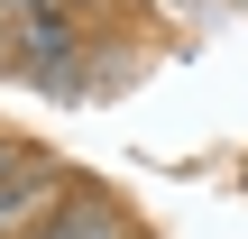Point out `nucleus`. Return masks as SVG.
Here are the masks:
<instances>
[{"label": "nucleus", "mask_w": 248, "mask_h": 239, "mask_svg": "<svg viewBox=\"0 0 248 239\" xmlns=\"http://www.w3.org/2000/svg\"><path fill=\"white\" fill-rule=\"evenodd\" d=\"M0 64L28 74L37 92H83L92 46H83V28H74V9H9V0H0Z\"/></svg>", "instance_id": "1"}, {"label": "nucleus", "mask_w": 248, "mask_h": 239, "mask_svg": "<svg viewBox=\"0 0 248 239\" xmlns=\"http://www.w3.org/2000/svg\"><path fill=\"white\" fill-rule=\"evenodd\" d=\"M37 157H46V147H28V138H9V129H0V184H9V175H28Z\"/></svg>", "instance_id": "4"}, {"label": "nucleus", "mask_w": 248, "mask_h": 239, "mask_svg": "<svg viewBox=\"0 0 248 239\" xmlns=\"http://www.w3.org/2000/svg\"><path fill=\"white\" fill-rule=\"evenodd\" d=\"M74 9H120V0H74Z\"/></svg>", "instance_id": "6"}, {"label": "nucleus", "mask_w": 248, "mask_h": 239, "mask_svg": "<svg viewBox=\"0 0 248 239\" xmlns=\"http://www.w3.org/2000/svg\"><path fill=\"white\" fill-rule=\"evenodd\" d=\"M9 9H74V0H9Z\"/></svg>", "instance_id": "5"}, {"label": "nucleus", "mask_w": 248, "mask_h": 239, "mask_svg": "<svg viewBox=\"0 0 248 239\" xmlns=\"http://www.w3.org/2000/svg\"><path fill=\"white\" fill-rule=\"evenodd\" d=\"M28 239H138V230H129V212H120V203H101V193H74V203H64L46 230H28Z\"/></svg>", "instance_id": "3"}, {"label": "nucleus", "mask_w": 248, "mask_h": 239, "mask_svg": "<svg viewBox=\"0 0 248 239\" xmlns=\"http://www.w3.org/2000/svg\"><path fill=\"white\" fill-rule=\"evenodd\" d=\"M74 193H83V184H74V175H64L55 157H37L28 175H9V184H0V239H28V230H46V221H55V212H64Z\"/></svg>", "instance_id": "2"}]
</instances>
